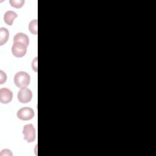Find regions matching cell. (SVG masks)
<instances>
[{
    "mask_svg": "<svg viewBox=\"0 0 156 156\" xmlns=\"http://www.w3.org/2000/svg\"><path fill=\"white\" fill-rule=\"evenodd\" d=\"M35 113L32 108L28 107H25L20 108L16 113L17 117L23 121H28L33 118Z\"/></svg>",
    "mask_w": 156,
    "mask_h": 156,
    "instance_id": "obj_4",
    "label": "cell"
},
{
    "mask_svg": "<svg viewBox=\"0 0 156 156\" xmlns=\"http://www.w3.org/2000/svg\"><path fill=\"white\" fill-rule=\"evenodd\" d=\"M9 37V32L5 27L0 28V45L2 46L8 40Z\"/></svg>",
    "mask_w": 156,
    "mask_h": 156,
    "instance_id": "obj_9",
    "label": "cell"
},
{
    "mask_svg": "<svg viewBox=\"0 0 156 156\" xmlns=\"http://www.w3.org/2000/svg\"><path fill=\"white\" fill-rule=\"evenodd\" d=\"M7 80V75L3 71H0V84H3Z\"/></svg>",
    "mask_w": 156,
    "mask_h": 156,
    "instance_id": "obj_12",
    "label": "cell"
},
{
    "mask_svg": "<svg viewBox=\"0 0 156 156\" xmlns=\"http://www.w3.org/2000/svg\"><path fill=\"white\" fill-rule=\"evenodd\" d=\"M17 98L20 102L22 104L28 103L31 101L32 98V91L26 87L22 88L18 91Z\"/></svg>",
    "mask_w": 156,
    "mask_h": 156,
    "instance_id": "obj_5",
    "label": "cell"
},
{
    "mask_svg": "<svg viewBox=\"0 0 156 156\" xmlns=\"http://www.w3.org/2000/svg\"><path fill=\"white\" fill-rule=\"evenodd\" d=\"M18 16L16 12L12 10L7 11L4 15V21L9 26H12L14 20Z\"/></svg>",
    "mask_w": 156,
    "mask_h": 156,
    "instance_id": "obj_7",
    "label": "cell"
},
{
    "mask_svg": "<svg viewBox=\"0 0 156 156\" xmlns=\"http://www.w3.org/2000/svg\"><path fill=\"white\" fill-rule=\"evenodd\" d=\"M23 134L24 135V139L28 143L34 141L35 139V129L34 126L32 124L25 125L23 129Z\"/></svg>",
    "mask_w": 156,
    "mask_h": 156,
    "instance_id": "obj_3",
    "label": "cell"
},
{
    "mask_svg": "<svg viewBox=\"0 0 156 156\" xmlns=\"http://www.w3.org/2000/svg\"><path fill=\"white\" fill-rule=\"evenodd\" d=\"M13 98L12 91L7 88H1L0 89V102L2 104H6L11 102Z\"/></svg>",
    "mask_w": 156,
    "mask_h": 156,
    "instance_id": "obj_6",
    "label": "cell"
},
{
    "mask_svg": "<svg viewBox=\"0 0 156 156\" xmlns=\"http://www.w3.org/2000/svg\"><path fill=\"white\" fill-rule=\"evenodd\" d=\"M15 84L19 88L27 87L30 82L29 74L25 71H19L14 76L13 79Z\"/></svg>",
    "mask_w": 156,
    "mask_h": 156,
    "instance_id": "obj_1",
    "label": "cell"
},
{
    "mask_svg": "<svg viewBox=\"0 0 156 156\" xmlns=\"http://www.w3.org/2000/svg\"><path fill=\"white\" fill-rule=\"evenodd\" d=\"M0 155L1 156H4V155L5 156H12L13 154H12L10 150L7 149H3V150L1 151Z\"/></svg>",
    "mask_w": 156,
    "mask_h": 156,
    "instance_id": "obj_13",
    "label": "cell"
},
{
    "mask_svg": "<svg viewBox=\"0 0 156 156\" xmlns=\"http://www.w3.org/2000/svg\"><path fill=\"white\" fill-rule=\"evenodd\" d=\"M32 67L34 71L37 72V57H36L35 59L33 60L32 63Z\"/></svg>",
    "mask_w": 156,
    "mask_h": 156,
    "instance_id": "obj_14",
    "label": "cell"
},
{
    "mask_svg": "<svg viewBox=\"0 0 156 156\" xmlns=\"http://www.w3.org/2000/svg\"><path fill=\"white\" fill-rule=\"evenodd\" d=\"M27 46L21 42H13L12 47V52L16 57H23L27 52Z\"/></svg>",
    "mask_w": 156,
    "mask_h": 156,
    "instance_id": "obj_2",
    "label": "cell"
},
{
    "mask_svg": "<svg viewBox=\"0 0 156 156\" xmlns=\"http://www.w3.org/2000/svg\"><path fill=\"white\" fill-rule=\"evenodd\" d=\"M37 20H32L29 24V31L34 35H37L38 30H37Z\"/></svg>",
    "mask_w": 156,
    "mask_h": 156,
    "instance_id": "obj_10",
    "label": "cell"
},
{
    "mask_svg": "<svg viewBox=\"0 0 156 156\" xmlns=\"http://www.w3.org/2000/svg\"><path fill=\"white\" fill-rule=\"evenodd\" d=\"M25 1L24 0H10L9 3L13 7L20 9L22 7L24 4Z\"/></svg>",
    "mask_w": 156,
    "mask_h": 156,
    "instance_id": "obj_11",
    "label": "cell"
},
{
    "mask_svg": "<svg viewBox=\"0 0 156 156\" xmlns=\"http://www.w3.org/2000/svg\"><path fill=\"white\" fill-rule=\"evenodd\" d=\"M13 42H21L28 46L29 44V39L26 34L22 32H19L14 36Z\"/></svg>",
    "mask_w": 156,
    "mask_h": 156,
    "instance_id": "obj_8",
    "label": "cell"
}]
</instances>
